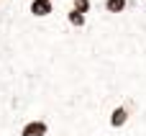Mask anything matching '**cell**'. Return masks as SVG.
<instances>
[{
  "label": "cell",
  "mask_w": 146,
  "mask_h": 136,
  "mask_svg": "<svg viewBox=\"0 0 146 136\" xmlns=\"http://www.w3.org/2000/svg\"><path fill=\"white\" fill-rule=\"evenodd\" d=\"M54 8H51V0H33L31 3V13L36 15V18H44V15H49Z\"/></svg>",
  "instance_id": "cell-3"
},
{
  "label": "cell",
  "mask_w": 146,
  "mask_h": 136,
  "mask_svg": "<svg viewBox=\"0 0 146 136\" xmlns=\"http://www.w3.org/2000/svg\"><path fill=\"white\" fill-rule=\"evenodd\" d=\"M128 118H131L128 105H115V108L110 111V116H108V123H110V129H123V126L128 123Z\"/></svg>",
  "instance_id": "cell-2"
},
{
  "label": "cell",
  "mask_w": 146,
  "mask_h": 136,
  "mask_svg": "<svg viewBox=\"0 0 146 136\" xmlns=\"http://www.w3.org/2000/svg\"><path fill=\"white\" fill-rule=\"evenodd\" d=\"M72 8H74V10H80V13H90L92 3H90V0H72Z\"/></svg>",
  "instance_id": "cell-6"
},
{
  "label": "cell",
  "mask_w": 146,
  "mask_h": 136,
  "mask_svg": "<svg viewBox=\"0 0 146 136\" xmlns=\"http://www.w3.org/2000/svg\"><path fill=\"white\" fill-rule=\"evenodd\" d=\"M18 136H49V123L44 118H31L21 126Z\"/></svg>",
  "instance_id": "cell-1"
},
{
  "label": "cell",
  "mask_w": 146,
  "mask_h": 136,
  "mask_svg": "<svg viewBox=\"0 0 146 136\" xmlns=\"http://www.w3.org/2000/svg\"><path fill=\"white\" fill-rule=\"evenodd\" d=\"M128 5V0H105V10L108 13H123Z\"/></svg>",
  "instance_id": "cell-5"
},
{
  "label": "cell",
  "mask_w": 146,
  "mask_h": 136,
  "mask_svg": "<svg viewBox=\"0 0 146 136\" xmlns=\"http://www.w3.org/2000/svg\"><path fill=\"white\" fill-rule=\"evenodd\" d=\"M67 21H69V26H74V28H82V26H85V23H87V15H85V13H80V10H74V8H72V10H69V13H67Z\"/></svg>",
  "instance_id": "cell-4"
}]
</instances>
